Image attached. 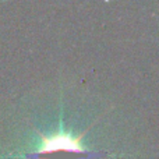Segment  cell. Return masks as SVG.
I'll return each mask as SVG.
<instances>
[{"label": "cell", "instance_id": "6da1fadb", "mask_svg": "<svg viewBox=\"0 0 159 159\" xmlns=\"http://www.w3.org/2000/svg\"><path fill=\"white\" fill-rule=\"evenodd\" d=\"M87 134L84 131L78 137H73L69 133H57L52 137L39 134L42 140L41 148L30 155L32 159H92L96 155L87 151L81 145V138Z\"/></svg>", "mask_w": 159, "mask_h": 159}]
</instances>
